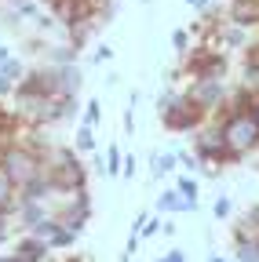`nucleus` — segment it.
<instances>
[{
  "label": "nucleus",
  "instance_id": "c03bdc74",
  "mask_svg": "<svg viewBox=\"0 0 259 262\" xmlns=\"http://www.w3.org/2000/svg\"><path fill=\"white\" fill-rule=\"evenodd\" d=\"M186 4H190V8H201V0H186Z\"/></svg>",
  "mask_w": 259,
  "mask_h": 262
},
{
  "label": "nucleus",
  "instance_id": "423d86ee",
  "mask_svg": "<svg viewBox=\"0 0 259 262\" xmlns=\"http://www.w3.org/2000/svg\"><path fill=\"white\" fill-rule=\"evenodd\" d=\"M91 196H88V189H73V196H70V204L58 211V222H62V229H70V233H84V226L91 222Z\"/></svg>",
  "mask_w": 259,
  "mask_h": 262
},
{
  "label": "nucleus",
  "instance_id": "9b49d317",
  "mask_svg": "<svg viewBox=\"0 0 259 262\" xmlns=\"http://www.w3.org/2000/svg\"><path fill=\"white\" fill-rule=\"evenodd\" d=\"M41 160H44V171H51V175H55V171L66 168V164H73V160H77V149H73V146H58V142H55Z\"/></svg>",
  "mask_w": 259,
  "mask_h": 262
},
{
  "label": "nucleus",
  "instance_id": "cd10ccee",
  "mask_svg": "<svg viewBox=\"0 0 259 262\" xmlns=\"http://www.w3.org/2000/svg\"><path fill=\"white\" fill-rule=\"evenodd\" d=\"M139 251H143V237H139V233H128V241H124V251H121V262H132Z\"/></svg>",
  "mask_w": 259,
  "mask_h": 262
},
{
  "label": "nucleus",
  "instance_id": "4be33fe9",
  "mask_svg": "<svg viewBox=\"0 0 259 262\" xmlns=\"http://www.w3.org/2000/svg\"><path fill=\"white\" fill-rule=\"evenodd\" d=\"M11 204H15V182L8 179V171L0 168V211L11 215Z\"/></svg>",
  "mask_w": 259,
  "mask_h": 262
},
{
  "label": "nucleus",
  "instance_id": "aec40b11",
  "mask_svg": "<svg viewBox=\"0 0 259 262\" xmlns=\"http://www.w3.org/2000/svg\"><path fill=\"white\" fill-rule=\"evenodd\" d=\"M58 229H62V222H58V215H44V219H41V222H37L33 229H29V233H33L37 241H44V244H48V241H51V237L58 233Z\"/></svg>",
  "mask_w": 259,
  "mask_h": 262
},
{
  "label": "nucleus",
  "instance_id": "a19ab883",
  "mask_svg": "<svg viewBox=\"0 0 259 262\" xmlns=\"http://www.w3.org/2000/svg\"><path fill=\"white\" fill-rule=\"evenodd\" d=\"M8 58H11V48H8V44H0V66H4Z\"/></svg>",
  "mask_w": 259,
  "mask_h": 262
},
{
  "label": "nucleus",
  "instance_id": "dca6fc26",
  "mask_svg": "<svg viewBox=\"0 0 259 262\" xmlns=\"http://www.w3.org/2000/svg\"><path fill=\"white\" fill-rule=\"evenodd\" d=\"M234 244H259V222L252 215H241L234 222Z\"/></svg>",
  "mask_w": 259,
  "mask_h": 262
},
{
  "label": "nucleus",
  "instance_id": "f3484780",
  "mask_svg": "<svg viewBox=\"0 0 259 262\" xmlns=\"http://www.w3.org/2000/svg\"><path fill=\"white\" fill-rule=\"evenodd\" d=\"M172 171H175V149H165V153L157 149V153L150 157V175H153V179H165V175H172Z\"/></svg>",
  "mask_w": 259,
  "mask_h": 262
},
{
  "label": "nucleus",
  "instance_id": "ddd939ff",
  "mask_svg": "<svg viewBox=\"0 0 259 262\" xmlns=\"http://www.w3.org/2000/svg\"><path fill=\"white\" fill-rule=\"evenodd\" d=\"M219 40H223V51H237V48L245 51V48H248V44H245V40H248V29H241V26H234V22H223V26H219Z\"/></svg>",
  "mask_w": 259,
  "mask_h": 262
},
{
  "label": "nucleus",
  "instance_id": "20e7f679",
  "mask_svg": "<svg viewBox=\"0 0 259 262\" xmlns=\"http://www.w3.org/2000/svg\"><path fill=\"white\" fill-rule=\"evenodd\" d=\"M0 168L8 171V179H11V182H15V189H18V186L33 182V179H37V175L44 171V160H41V157H37L33 149H26V146H11Z\"/></svg>",
  "mask_w": 259,
  "mask_h": 262
},
{
  "label": "nucleus",
  "instance_id": "c9c22d12",
  "mask_svg": "<svg viewBox=\"0 0 259 262\" xmlns=\"http://www.w3.org/2000/svg\"><path fill=\"white\" fill-rule=\"evenodd\" d=\"M157 262H186V251H183V248H168Z\"/></svg>",
  "mask_w": 259,
  "mask_h": 262
},
{
  "label": "nucleus",
  "instance_id": "58836bf2",
  "mask_svg": "<svg viewBox=\"0 0 259 262\" xmlns=\"http://www.w3.org/2000/svg\"><path fill=\"white\" fill-rule=\"evenodd\" d=\"M175 219H165V222H161V233H165V237H175Z\"/></svg>",
  "mask_w": 259,
  "mask_h": 262
},
{
  "label": "nucleus",
  "instance_id": "393cba45",
  "mask_svg": "<svg viewBox=\"0 0 259 262\" xmlns=\"http://www.w3.org/2000/svg\"><path fill=\"white\" fill-rule=\"evenodd\" d=\"M121 157H124L121 146H106V149H103V164H106V175H110V179L121 175Z\"/></svg>",
  "mask_w": 259,
  "mask_h": 262
},
{
  "label": "nucleus",
  "instance_id": "5701e85b",
  "mask_svg": "<svg viewBox=\"0 0 259 262\" xmlns=\"http://www.w3.org/2000/svg\"><path fill=\"white\" fill-rule=\"evenodd\" d=\"M77 237H81V233H70V229H58V233L48 241V248H51V251H73V248H77Z\"/></svg>",
  "mask_w": 259,
  "mask_h": 262
},
{
  "label": "nucleus",
  "instance_id": "a18cd8bd",
  "mask_svg": "<svg viewBox=\"0 0 259 262\" xmlns=\"http://www.w3.org/2000/svg\"><path fill=\"white\" fill-rule=\"evenodd\" d=\"M4 157H8V149H4V146H0V164H4Z\"/></svg>",
  "mask_w": 259,
  "mask_h": 262
},
{
  "label": "nucleus",
  "instance_id": "4c0bfd02",
  "mask_svg": "<svg viewBox=\"0 0 259 262\" xmlns=\"http://www.w3.org/2000/svg\"><path fill=\"white\" fill-rule=\"evenodd\" d=\"M48 262H88V258H81L77 251H73V255H62V258H58V255L51 251V258H48Z\"/></svg>",
  "mask_w": 259,
  "mask_h": 262
},
{
  "label": "nucleus",
  "instance_id": "2f4dec72",
  "mask_svg": "<svg viewBox=\"0 0 259 262\" xmlns=\"http://www.w3.org/2000/svg\"><path fill=\"white\" fill-rule=\"evenodd\" d=\"M245 70H259V40H248L245 48Z\"/></svg>",
  "mask_w": 259,
  "mask_h": 262
},
{
  "label": "nucleus",
  "instance_id": "a211bd4d",
  "mask_svg": "<svg viewBox=\"0 0 259 262\" xmlns=\"http://www.w3.org/2000/svg\"><path fill=\"white\" fill-rule=\"evenodd\" d=\"M175 193L186 201V208L190 211H197V196H201V186H197V179L193 175H179V182H175Z\"/></svg>",
  "mask_w": 259,
  "mask_h": 262
},
{
  "label": "nucleus",
  "instance_id": "1a4fd4ad",
  "mask_svg": "<svg viewBox=\"0 0 259 262\" xmlns=\"http://www.w3.org/2000/svg\"><path fill=\"white\" fill-rule=\"evenodd\" d=\"M26 70L29 66L18 58V55H11L4 66H0V98H11V91L22 84V77H26Z\"/></svg>",
  "mask_w": 259,
  "mask_h": 262
},
{
  "label": "nucleus",
  "instance_id": "473e14b6",
  "mask_svg": "<svg viewBox=\"0 0 259 262\" xmlns=\"http://www.w3.org/2000/svg\"><path fill=\"white\" fill-rule=\"evenodd\" d=\"M121 124H124V135L132 139V135H135V110H132V106H124V113H121Z\"/></svg>",
  "mask_w": 259,
  "mask_h": 262
},
{
  "label": "nucleus",
  "instance_id": "39448f33",
  "mask_svg": "<svg viewBox=\"0 0 259 262\" xmlns=\"http://www.w3.org/2000/svg\"><path fill=\"white\" fill-rule=\"evenodd\" d=\"M226 80H212V77H190L186 80V88H183V95L190 98V102H197L208 117L223 106V98H226Z\"/></svg>",
  "mask_w": 259,
  "mask_h": 262
},
{
  "label": "nucleus",
  "instance_id": "412c9836",
  "mask_svg": "<svg viewBox=\"0 0 259 262\" xmlns=\"http://www.w3.org/2000/svg\"><path fill=\"white\" fill-rule=\"evenodd\" d=\"M81 120H84V127H99L103 124V102H99V98H88V102H84Z\"/></svg>",
  "mask_w": 259,
  "mask_h": 262
},
{
  "label": "nucleus",
  "instance_id": "c85d7f7f",
  "mask_svg": "<svg viewBox=\"0 0 259 262\" xmlns=\"http://www.w3.org/2000/svg\"><path fill=\"white\" fill-rule=\"evenodd\" d=\"M237 262H259V244H234Z\"/></svg>",
  "mask_w": 259,
  "mask_h": 262
},
{
  "label": "nucleus",
  "instance_id": "79ce46f5",
  "mask_svg": "<svg viewBox=\"0 0 259 262\" xmlns=\"http://www.w3.org/2000/svg\"><path fill=\"white\" fill-rule=\"evenodd\" d=\"M252 117H255V124H259V98H255V106H252Z\"/></svg>",
  "mask_w": 259,
  "mask_h": 262
},
{
  "label": "nucleus",
  "instance_id": "49530a36",
  "mask_svg": "<svg viewBox=\"0 0 259 262\" xmlns=\"http://www.w3.org/2000/svg\"><path fill=\"white\" fill-rule=\"evenodd\" d=\"M37 4H41V8H44V4H48V0H37Z\"/></svg>",
  "mask_w": 259,
  "mask_h": 262
},
{
  "label": "nucleus",
  "instance_id": "0eeeda50",
  "mask_svg": "<svg viewBox=\"0 0 259 262\" xmlns=\"http://www.w3.org/2000/svg\"><path fill=\"white\" fill-rule=\"evenodd\" d=\"M11 255H15L18 262H48V258H51V248H48L44 241H37L33 233H22V237L11 241Z\"/></svg>",
  "mask_w": 259,
  "mask_h": 262
},
{
  "label": "nucleus",
  "instance_id": "f257e3e1",
  "mask_svg": "<svg viewBox=\"0 0 259 262\" xmlns=\"http://www.w3.org/2000/svg\"><path fill=\"white\" fill-rule=\"evenodd\" d=\"M223 139H226V153H230V164H237L241 157H252L259 149V124L252 113H237L230 120H223Z\"/></svg>",
  "mask_w": 259,
  "mask_h": 262
},
{
  "label": "nucleus",
  "instance_id": "a878e982",
  "mask_svg": "<svg viewBox=\"0 0 259 262\" xmlns=\"http://www.w3.org/2000/svg\"><path fill=\"white\" fill-rule=\"evenodd\" d=\"M237 88H241V91H248L252 98H259V70H241Z\"/></svg>",
  "mask_w": 259,
  "mask_h": 262
},
{
  "label": "nucleus",
  "instance_id": "f704fd0d",
  "mask_svg": "<svg viewBox=\"0 0 259 262\" xmlns=\"http://www.w3.org/2000/svg\"><path fill=\"white\" fill-rule=\"evenodd\" d=\"M157 233H161V219H153V215H150V219H146V226H143V233H139V237H143V241H150V237H157Z\"/></svg>",
  "mask_w": 259,
  "mask_h": 262
},
{
  "label": "nucleus",
  "instance_id": "b1692460",
  "mask_svg": "<svg viewBox=\"0 0 259 262\" xmlns=\"http://www.w3.org/2000/svg\"><path fill=\"white\" fill-rule=\"evenodd\" d=\"M175 168H183L186 175H193V171H201V160H197L193 149H175Z\"/></svg>",
  "mask_w": 259,
  "mask_h": 262
},
{
  "label": "nucleus",
  "instance_id": "4468645a",
  "mask_svg": "<svg viewBox=\"0 0 259 262\" xmlns=\"http://www.w3.org/2000/svg\"><path fill=\"white\" fill-rule=\"evenodd\" d=\"M84 84V70L73 62V66H58V91L62 95H77Z\"/></svg>",
  "mask_w": 259,
  "mask_h": 262
},
{
  "label": "nucleus",
  "instance_id": "37998d69",
  "mask_svg": "<svg viewBox=\"0 0 259 262\" xmlns=\"http://www.w3.org/2000/svg\"><path fill=\"white\" fill-rule=\"evenodd\" d=\"M208 262H226V258H223V255H215V251H212V255H208Z\"/></svg>",
  "mask_w": 259,
  "mask_h": 262
},
{
  "label": "nucleus",
  "instance_id": "bb28decb",
  "mask_svg": "<svg viewBox=\"0 0 259 262\" xmlns=\"http://www.w3.org/2000/svg\"><path fill=\"white\" fill-rule=\"evenodd\" d=\"M230 215H234V201H230V196H215V204H212V219L226 222Z\"/></svg>",
  "mask_w": 259,
  "mask_h": 262
},
{
  "label": "nucleus",
  "instance_id": "7ed1b4c3",
  "mask_svg": "<svg viewBox=\"0 0 259 262\" xmlns=\"http://www.w3.org/2000/svg\"><path fill=\"white\" fill-rule=\"evenodd\" d=\"M208 120V113L197 106V102H190L186 95L175 98V106L168 113H161V124H165V131H172V135H190L193 127H201Z\"/></svg>",
  "mask_w": 259,
  "mask_h": 262
},
{
  "label": "nucleus",
  "instance_id": "6e6552de",
  "mask_svg": "<svg viewBox=\"0 0 259 262\" xmlns=\"http://www.w3.org/2000/svg\"><path fill=\"white\" fill-rule=\"evenodd\" d=\"M223 15L241 29H259V0H230Z\"/></svg>",
  "mask_w": 259,
  "mask_h": 262
},
{
  "label": "nucleus",
  "instance_id": "6ab92c4d",
  "mask_svg": "<svg viewBox=\"0 0 259 262\" xmlns=\"http://www.w3.org/2000/svg\"><path fill=\"white\" fill-rule=\"evenodd\" d=\"M73 149H77V157H88V153H95L99 149V142H95V127H77V135H73Z\"/></svg>",
  "mask_w": 259,
  "mask_h": 262
},
{
  "label": "nucleus",
  "instance_id": "e433bc0d",
  "mask_svg": "<svg viewBox=\"0 0 259 262\" xmlns=\"http://www.w3.org/2000/svg\"><path fill=\"white\" fill-rule=\"evenodd\" d=\"M146 219H150V211H139V215L132 219V233H143V226H146Z\"/></svg>",
  "mask_w": 259,
  "mask_h": 262
},
{
  "label": "nucleus",
  "instance_id": "7c9ffc66",
  "mask_svg": "<svg viewBox=\"0 0 259 262\" xmlns=\"http://www.w3.org/2000/svg\"><path fill=\"white\" fill-rule=\"evenodd\" d=\"M135 171H139L135 153H124V157H121V175H124V179H135Z\"/></svg>",
  "mask_w": 259,
  "mask_h": 262
},
{
  "label": "nucleus",
  "instance_id": "c756f323",
  "mask_svg": "<svg viewBox=\"0 0 259 262\" xmlns=\"http://www.w3.org/2000/svg\"><path fill=\"white\" fill-rule=\"evenodd\" d=\"M172 48H175L179 58L190 55V33H186V29H175V33H172Z\"/></svg>",
  "mask_w": 259,
  "mask_h": 262
},
{
  "label": "nucleus",
  "instance_id": "ea45409f",
  "mask_svg": "<svg viewBox=\"0 0 259 262\" xmlns=\"http://www.w3.org/2000/svg\"><path fill=\"white\" fill-rule=\"evenodd\" d=\"M139 102H143V91H139V88H132V95H128V106H132V110H135Z\"/></svg>",
  "mask_w": 259,
  "mask_h": 262
},
{
  "label": "nucleus",
  "instance_id": "f8f14e48",
  "mask_svg": "<svg viewBox=\"0 0 259 262\" xmlns=\"http://www.w3.org/2000/svg\"><path fill=\"white\" fill-rule=\"evenodd\" d=\"M95 29H99V22H95V18H84V22H70L66 26V44H73L77 51L95 37Z\"/></svg>",
  "mask_w": 259,
  "mask_h": 262
},
{
  "label": "nucleus",
  "instance_id": "2eb2a0df",
  "mask_svg": "<svg viewBox=\"0 0 259 262\" xmlns=\"http://www.w3.org/2000/svg\"><path fill=\"white\" fill-rule=\"evenodd\" d=\"M153 208H157V215H183V211H190L186 201H183L175 189H161L157 201H153Z\"/></svg>",
  "mask_w": 259,
  "mask_h": 262
},
{
  "label": "nucleus",
  "instance_id": "72a5a7b5",
  "mask_svg": "<svg viewBox=\"0 0 259 262\" xmlns=\"http://www.w3.org/2000/svg\"><path fill=\"white\" fill-rule=\"evenodd\" d=\"M110 58H113V48H110V44H99V48L91 51V62H95V66H103V62H110Z\"/></svg>",
  "mask_w": 259,
  "mask_h": 262
},
{
  "label": "nucleus",
  "instance_id": "f03ea898",
  "mask_svg": "<svg viewBox=\"0 0 259 262\" xmlns=\"http://www.w3.org/2000/svg\"><path fill=\"white\" fill-rule=\"evenodd\" d=\"M190 149L197 153V160H212V164H230V153H226V139L223 127L205 120L201 127L190 131Z\"/></svg>",
  "mask_w": 259,
  "mask_h": 262
},
{
  "label": "nucleus",
  "instance_id": "9d476101",
  "mask_svg": "<svg viewBox=\"0 0 259 262\" xmlns=\"http://www.w3.org/2000/svg\"><path fill=\"white\" fill-rule=\"evenodd\" d=\"M77 48L73 44H66V40H48L44 44V62L48 66H73L77 62Z\"/></svg>",
  "mask_w": 259,
  "mask_h": 262
}]
</instances>
